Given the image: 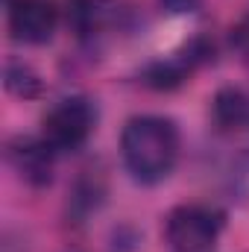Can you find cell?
Instances as JSON below:
<instances>
[{
    "label": "cell",
    "instance_id": "6da1fadb",
    "mask_svg": "<svg viewBox=\"0 0 249 252\" xmlns=\"http://www.w3.org/2000/svg\"><path fill=\"white\" fill-rule=\"evenodd\" d=\"M121 156L132 179L156 185L167 179L179 158V129L161 115H135L121 132Z\"/></svg>",
    "mask_w": 249,
    "mask_h": 252
},
{
    "label": "cell",
    "instance_id": "7a4b0ae2",
    "mask_svg": "<svg viewBox=\"0 0 249 252\" xmlns=\"http://www.w3.org/2000/svg\"><path fill=\"white\" fill-rule=\"evenodd\" d=\"M223 214L211 205H176L164 220V241L170 252H211L223 232Z\"/></svg>",
    "mask_w": 249,
    "mask_h": 252
},
{
    "label": "cell",
    "instance_id": "3957f363",
    "mask_svg": "<svg viewBox=\"0 0 249 252\" xmlns=\"http://www.w3.org/2000/svg\"><path fill=\"white\" fill-rule=\"evenodd\" d=\"M97 126V106L88 97H64L41 121V138L56 153L79 150Z\"/></svg>",
    "mask_w": 249,
    "mask_h": 252
},
{
    "label": "cell",
    "instance_id": "277c9868",
    "mask_svg": "<svg viewBox=\"0 0 249 252\" xmlns=\"http://www.w3.org/2000/svg\"><path fill=\"white\" fill-rule=\"evenodd\" d=\"M59 27L53 0H15L9 3V32L24 44H47Z\"/></svg>",
    "mask_w": 249,
    "mask_h": 252
},
{
    "label": "cell",
    "instance_id": "5b68a950",
    "mask_svg": "<svg viewBox=\"0 0 249 252\" xmlns=\"http://www.w3.org/2000/svg\"><path fill=\"white\" fill-rule=\"evenodd\" d=\"M9 161L27 185L41 188V185H50V179H53L56 150L41 135L38 138H15L9 144Z\"/></svg>",
    "mask_w": 249,
    "mask_h": 252
},
{
    "label": "cell",
    "instance_id": "8992f818",
    "mask_svg": "<svg viewBox=\"0 0 249 252\" xmlns=\"http://www.w3.org/2000/svg\"><path fill=\"white\" fill-rule=\"evenodd\" d=\"M67 27L79 38H97L112 30L121 18V6L115 0H67Z\"/></svg>",
    "mask_w": 249,
    "mask_h": 252
},
{
    "label": "cell",
    "instance_id": "52a82bcc",
    "mask_svg": "<svg viewBox=\"0 0 249 252\" xmlns=\"http://www.w3.org/2000/svg\"><path fill=\"white\" fill-rule=\"evenodd\" d=\"M205 56H208V47L190 44V47H185L182 53H176L170 59L153 62L144 70V82L153 85V88H176V85H182L187 76H190V70L202 62Z\"/></svg>",
    "mask_w": 249,
    "mask_h": 252
},
{
    "label": "cell",
    "instance_id": "ba28073f",
    "mask_svg": "<svg viewBox=\"0 0 249 252\" xmlns=\"http://www.w3.org/2000/svg\"><path fill=\"white\" fill-rule=\"evenodd\" d=\"M211 112H214V124L223 132H232V135L249 132V94L244 88H235V85L220 88L214 94Z\"/></svg>",
    "mask_w": 249,
    "mask_h": 252
},
{
    "label": "cell",
    "instance_id": "9c48e42d",
    "mask_svg": "<svg viewBox=\"0 0 249 252\" xmlns=\"http://www.w3.org/2000/svg\"><path fill=\"white\" fill-rule=\"evenodd\" d=\"M6 88L18 97H38L41 94V79L27 62L12 59L6 64Z\"/></svg>",
    "mask_w": 249,
    "mask_h": 252
},
{
    "label": "cell",
    "instance_id": "30bf717a",
    "mask_svg": "<svg viewBox=\"0 0 249 252\" xmlns=\"http://www.w3.org/2000/svg\"><path fill=\"white\" fill-rule=\"evenodd\" d=\"M199 3L202 0H161V6L167 12H173V15H190V12L199 9Z\"/></svg>",
    "mask_w": 249,
    "mask_h": 252
},
{
    "label": "cell",
    "instance_id": "8fae6325",
    "mask_svg": "<svg viewBox=\"0 0 249 252\" xmlns=\"http://www.w3.org/2000/svg\"><path fill=\"white\" fill-rule=\"evenodd\" d=\"M235 47L241 50V56L244 59H249V18L235 30Z\"/></svg>",
    "mask_w": 249,
    "mask_h": 252
},
{
    "label": "cell",
    "instance_id": "7c38bea8",
    "mask_svg": "<svg viewBox=\"0 0 249 252\" xmlns=\"http://www.w3.org/2000/svg\"><path fill=\"white\" fill-rule=\"evenodd\" d=\"M6 3H15V0H6Z\"/></svg>",
    "mask_w": 249,
    "mask_h": 252
}]
</instances>
